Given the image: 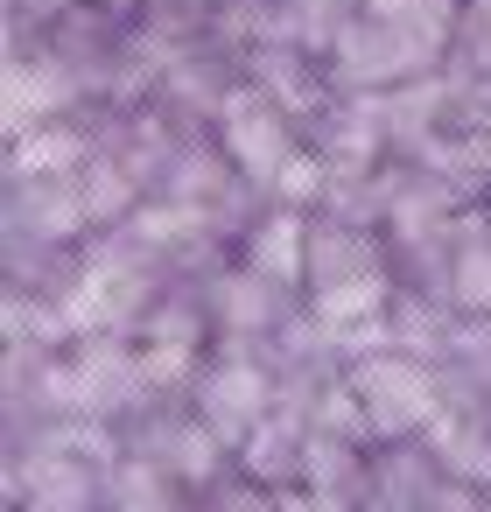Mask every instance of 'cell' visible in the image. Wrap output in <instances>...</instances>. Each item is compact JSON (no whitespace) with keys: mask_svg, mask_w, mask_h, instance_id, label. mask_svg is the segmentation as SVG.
<instances>
[{"mask_svg":"<svg viewBox=\"0 0 491 512\" xmlns=\"http://www.w3.org/2000/svg\"><path fill=\"white\" fill-rule=\"evenodd\" d=\"M351 400L365 414L372 435H407L414 421H428V379L407 358H372L351 372Z\"/></svg>","mask_w":491,"mask_h":512,"instance_id":"obj_1","label":"cell"},{"mask_svg":"<svg viewBox=\"0 0 491 512\" xmlns=\"http://www.w3.org/2000/svg\"><path fill=\"white\" fill-rule=\"evenodd\" d=\"M29 505L36 512H85V498H92V477L78 470V463H57V456H36L29 463Z\"/></svg>","mask_w":491,"mask_h":512,"instance_id":"obj_3","label":"cell"},{"mask_svg":"<svg viewBox=\"0 0 491 512\" xmlns=\"http://www.w3.org/2000/svg\"><path fill=\"white\" fill-rule=\"evenodd\" d=\"M260 407H267V386L253 372H218L204 386V428H218L225 442H246V428L260 421Z\"/></svg>","mask_w":491,"mask_h":512,"instance_id":"obj_2","label":"cell"}]
</instances>
